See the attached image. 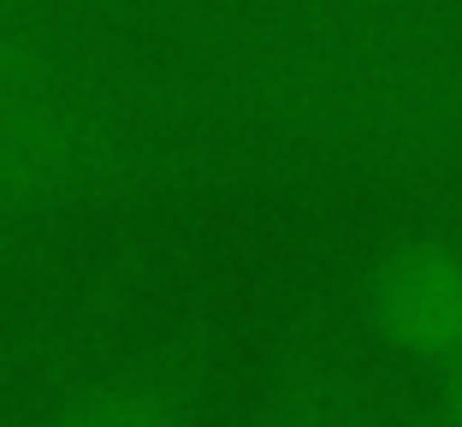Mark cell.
I'll use <instances>...</instances> for the list:
<instances>
[{"mask_svg":"<svg viewBox=\"0 0 462 427\" xmlns=\"http://www.w3.org/2000/svg\"><path fill=\"white\" fill-rule=\"evenodd\" d=\"M60 427H178V422L154 398H136V392H101V398L78 404Z\"/></svg>","mask_w":462,"mask_h":427,"instance_id":"2","label":"cell"},{"mask_svg":"<svg viewBox=\"0 0 462 427\" xmlns=\"http://www.w3.org/2000/svg\"><path fill=\"white\" fill-rule=\"evenodd\" d=\"M78 166V137L60 119L0 113V220L54 196Z\"/></svg>","mask_w":462,"mask_h":427,"instance_id":"1","label":"cell"}]
</instances>
